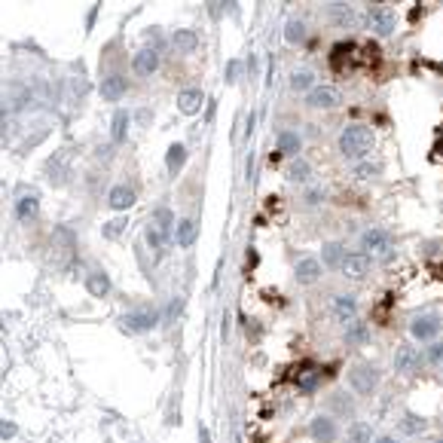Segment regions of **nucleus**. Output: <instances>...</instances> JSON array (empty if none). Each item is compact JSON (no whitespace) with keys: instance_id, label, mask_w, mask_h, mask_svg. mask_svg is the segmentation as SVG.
<instances>
[{"instance_id":"nucleus-3","label":"nucleus","mask_w":443,"mask_h":443,"mask_svg":"<svg viewBox=\"0 0 443 443\" xmlns=\"http://www.w3.org/2000/svg\"><path fill=\"white\" fill-rule=\"evenodd\" d=\"M361 251H364L370 260H388V257L395 254V239H391V233L383 230V226H367V230L361 233Z\"/></svg>"},{"instance_id":"nucleus-38","label":"nucleus","mask_w":443,"mask_h":443,"mask_svg":"<svg viewBox=\"0 0 443 443\" xmlns=\"http://www.w3.org/2000/svg\"><path fill=\"white\" fill-rule=\"evenodd\" d=\"M327 199V193H324V187H309L306 193H303V208H318V205H321Z\"/></svg>"},{"instance_id":"nucleus-35","label":"nucleus","mask_w":443,"mask_h":443,"mask_svg":"<svg viewBox=\"0 0 443 443\" xmlns=\"http://www.w3.org/2000/svg\"><path fill=\"white\" fill-rule=\"evenodd\" d=\"M169 235L171 233H162V230H156V226H147V230H144V242L150 245V251H156V257H162L166 248H169Z\"/></svg>"},{"instance_id":"nucleus-39","label":"nucleus","mask_w":443,"mask_h":443,"mask_svg":"<svg viewBox=\"0 0 443 443\" xmlns=\"http://www.w3.org/2000/svg\"><path fill=\"white\" fill-rule=\"evenodd\" d=\"M223 77H226V83H239V77H242V61L239 58H230L226 61V70H223Z\"/></svg>"},{"instance_id":"nucleus-33","label":"nucleus","mask_w":443,"mask_h":443,"mask_svg":"<svg viewBox=\"0 0 443 443\" xmlns=\"http://www.w3.org/2000/svg\"><path fill=\"white\" fill-rule=\"evenodd\" d=\"M346 443H376L373 428H370V422L355 419L352 425H348V431H346Z\"/></svg>"},{"instance_id":"nucleus-9","label":"nucleus","mask_w":443,"mask_h":443,"mask_svg":"<svg viewBox=\"0 0 443 443\" xmlns=\"http://www.w3.org/2000/svg\"><path fill=\"white\" fill-rule=\"evenodd\" d=\"M324 407H327L324 413H331L333 419H348V416H355V410H358L355 395L348 391V385L331 391V395H327V400H324Z\"/></svg>"},{"instance_id":"nucleus-14","label":"nucleus","mask_w":443,"mask_h":443,"mask_svg":"<svg viewBox=\"0 0 443 443\" xmlns=\"http://www.w3.org/2000/svg\"><path fill=\"white\" fill-rule=\"evenodd\" d=\"M370 269H373V260L364 254V251H352L346 257V263H343V278H348V282H364V278L370 275Z\"/></svg>"},{"instance_id":"nucleus-41","label":"nucleus","mask_w":443,"mask_h":443,"mask_svg":"<svg viewBox=\"0 0 443 443\" xmlns=\"http://www.w3.org/2000/svg\"><path fill=\"white\" fill-rule=\"evenodd\" d=\"M119 233H122V220H110V223H105V230H101L105 239H119Z\"/></svg>"},{"instance_id":"nucleus-44","label":"nucleus","mask_w":443,"mask_h":443,"mask_svg":"<svg viewBox=\"0 0 443 443\" xmlns=\"http://www.w3.org/2000/svg\"><path fill=\"white\" fill-rule=\"evenodd\" d=\"M376 443H400V440H397V437H391V434H379Z\"/></svg>"},{"instance_id":"nucleus-22","label":"nucleus","mask_w":443,"mask_h":443,"mask_svg":"<svg viewBox=\"0 0 443 443\" xmlns=\"http://www.w3.org/2000/svg\"><path fill=\"white\" fill-rule=\"evenodd\" d=\"M187 159H190L187 144L174 141L171 147H169V153H166V171H169V178H178V174L183 171V166H187Z\"/></svg>"},{"instance_id":"nucleus-1","label":"nucleus","mask_w":443,"mask_h":443,"mask_svg":"<svg viewBox=\"0 0 443 443\" xmlns=\"http://www.w3.org/2000/svg\"><path fill=\"white\" fill-rule=\"evenodd\" d=\"M336 147L343 153V159L364 162V159H370V153L376 147V132L370 126H364V122H348V126L339 132Z\"/></svg>"},{"instance_id":"nucleus-17","label":"nucleus","mask_w":443,"mask_h":443,"mask_svg":"<svg viewBox=\"0 0 443 443\" xmlns=\"http://www.w3.org/2000/svg\"><path fill=\"white\" fill-rule=\"evenodd\" d=\"M13 214L18 223H34L40 218V196L37 193H22L13 202Z\"/></svg>"},{"instance_id":"nucleus-42","label":"nucleus","mask_w":443,"mask_h":443,"mask_svg":"<svg viewBox=\"0 0 443 443\" xmlns=\"http://www.w3.org/2000/svg\"><path fill=\"white\" fill-rule=\"evenodd\" d=\"M16 422H9V419H4V428H0V437H4V440H13L16 437Z\"/></svg>"},{"instance_id":"nucleus-4","label":"nucleus","mask_w":443,"mask_h":443,"mask_svg":"<svg viewBox=\"0 0 443 443\" xmlns=\"http://www.w3.org/2000/svg\"><path fill=\"white\" fill-rule=\"evenodd\" d=\"M443 333V318L434 315V312H416L413 318H410V336L416 339V343L422 346H431L437 343Z\"/></svg>"},{"instance_id":"nucleus-26","label":"nucleus","mask_w":443,"mask_h":443,"mask_svg":"<svg viewBox=\"0 0 443 443\" xmlns=\"http://www.w3.org/2000/svg\"><path fill=\"white\" fill-rule=\"evenodd\" d=\"M346 245L343 242H324V248H321V263H324V269H343V263H346Z\"/></svg>"},{"instance_id":"nucleus-5","label":"nucleus","mask_w":443,"mask_h":443,"mask_svg":"<svg viewBox=\"0 0 443 443\" xmlns=\"http://www.w3.org/2000/svg\"><path fill=\"white\" fill-rule=\"evenodd\" d=\"M364 28H367L373 37H391V34H395V28H397L395 9L385 6V4L370 6L367 13H364Z\"/></svg>"},{"instance_id":"nucleus-45","label":"nucleus","mask_w":443,"mask_h":443,"mask_svg":"<svg viewBox=\"0 0 443 443\" xmlns=\"http://www.w3.org/2000/svg\"><path fill=\"white\" fill-rule=\"evenodd\" d=\"M199 440H202V443H211V434H208V428H199Z\"/></svg>"},{"instance_id":"nucleus-7","label":"nucleus","mask_w":443,"mask_h":443,"mask_svg":"<svg viewBox=\"0 0 443 443\" xmlns=\"http://www.w3.org/2000/svg\"><path fill=\"white\" fill-rule=\"evenodd\" d=\"M422 352L416 346H410V343H400L395 348V358H391V367H395V373L397 376H416L419 370H422Z\"/></svg>"},{"instance_id":"nucleus-11","label":"nucleus","mask_w":443,"mask_h":443,"mask_svg":"<svg viewBox=\"0 0 443 443\" xmlns=\"http://www.w3.org/2000/svg\"><path fill=\"white\" fill-rule=\"evenodd\" d=\"M126 92H129V80H126V74L113 70V74H105V77H101L98 95L105 98L107 105H117V101H122V98H126Z\"/></svg>"},{"instance_id":"nucleus-25","label":"nucleus","mask_w":443,"mask_h":443,"mask_svg":"<svg viewBox=\"0 0 443 443\" xmlns=\"http://www.w3.org/2000/svg\"><path fill=\"white\" fill-rule=\"evenodd\" d=\"M202 105H205L202 89H181L178 92V110L183 117H196V113L202 110Z\"/></svg>"},{"instance_id":"nucleus-10","label":"nucleus","mask_w":443,"mask_h":443,"mask_svg":"<svg viewBox=\"0 0 443 443\" xmlns=\"http://www.w3.org/2000/svg\"><path fill=\"white\" fill-rule=\"evenodd\" d=\"M358 312H361V306H358V297L355 294H333V300H331V315H333V321L339 324H352L358 321Z\"/></svg>"},{"instance_id":"nucleus-23","label":"nucleus","mask_w":443,"mask_h":443,"mask_svg":"<svg viewBox=\"0 0 443 443\" xmlns=\"http://www.w3.org/2000/svg\"><path fill=\"white\" fill-rule=\"evenodd\" d=\"M86 291L92 297H98V300H105V297L113 291V282H110V275L105 269H89L86 272Z\"/></svg>"},{"instance_id":"nucleus-16","label":"nucleus","mask_w":443,"mask_h":443,"mask_svg":"<svg viewBox=\"0 0 443 443\" xmlns=\"http://www.w3.org/2000/svg\"><path fill=\"white\" fill-rule=\"evenodd\" d=\"M159 68H162V53H156V49H150V46H144L132 55V70H135L138 77H153Z\"/></svg>"},{"instance_id":"nucleus-6","label":"nucleus","mask_w":443,"mask_h":443,"mask_svg":"<svg viewBox=\"0 0 443 443\" xmlns=\"http://www.w3.org/2000/svg\"><path fill=\"white\" fill-rule=\"evenodd\" d=\"M119 327L126 333H150V331H156L159 327V312L156 309H132V312H126L119 318Z\"/></svg>"},{"instance_id":"nucleus-12","label":"nucleus","mask_w":443,"mask_h":443,"mask_svg":"<svg viewBox=\"0 0 443 443\" xmlns=\"http://www.w3.org/2000/svg\"><path fill=\"white\" fill-rule=\"evenodd\" d=\"M339 105H343V95H339V89H333V86H315L306 95L309 110H336Z\"/></svg>"},{"instance_id":"nucleus-36","label":"nucleus","mask_w":443,"mask_h":443,"mask_svg":"<svg viewBox=\"0 0 443 443\" xmlns=\"http://www.w3.org/2000/svg\"><path fill=\"white\" fill-rule=\"evenodd\" d=\"M150 226H156V230H162V233H171L174 226H178V220H174L171 208H166V205H159V208L150 214Z\"/></svg>"},{"instance_id":"nucleus-2","label":"nucleus","mask_w":443,"mask_h":443,"mask_svg":"<svg viewBox=\"0 0 443 443\" xmlns=\"http://www.w3.org/2000/svg\"><path fill=\"white\" fill-rule=\"evenodd\" d=\"M346 383H348V391H352L355 397H370V395H376L379 391V385H383V370H379L376 364L361 361V364L348 367Z\"/></svg>"},{"instance_id":"nucleus-28","label":"nucleus","mask_w":443,"mask_h":443,"mask_svg":"<svg viewBox=\"0 0 443 443\" xmlns=\"http://www.w3.org/2000/svg\"><path fill=\"white\" fill-rule=\"evenodd\" d=\"M284 178L291 183H309V181H312V162H309L306 156L291 159V162H287V169H284Z\"/></svg>"},{"instance_id":"nucleus-43","label":"nucleus","mask_w":443,"mask_h":443,"mask_svg":"<svg viewBox=\"0 0 443 443\" xmlns=\"http://www.w3.org/2000/svg\"><path fill=\"white\" fill-rule=\"evenodd\" d=\"M223 6H226V4H208V13H211L214 18H218V16L223 13Z\"/></svg>"},{"instance_id":"nucleus-37","label":"nucleus","mask_w":443,"mask_h":443,"mask_svg":"<svg viewBox=\"0 0 443 443\" xmlns=\"http://www.w3.org/2000/svg\"><path fill=\"white\" fill-rule=\"evenodd\" d=\"M422 358H425V364H428V367L443 370V339H437V343L425 346V352H422Z\"/></svg>"},{"instance_id":"nucleus-27","label":"nucleus","mask_w":443,"mask_h":443,"mask_svg":"<svg viewBox=\"0 0 443 443\" xmlns=\"http://www.w3.org/2000/svg\"><path fill=\"white\" fill-rule=\"evenodd\" d=\"M425 428H428L425 416L413 413V410L400 413V419H397V431H400V434H407V437H419V434H425Z\"/></svg>"},{"instance_id":"nucleus-30","label":"nucleus","mask_w":443,"mask_h":443,"mask_svg":"<svg viewBox=\"0 0 443 443\" xmlns=\"http://www.w3.org/2000/svg\"><path fill=\"white\" fill-rule=\"evenodd\" d=\"M352 174H355L358 181H379L385 174V166L379 159H364V162H355Z\"/></svg>"},{"instance_id":"nucleus-46","label":"nucleus","mask_w":443,"mask_h":443,"mask_svg":"<svg viewBox=\"0 0 443 443\" xmlns=\"http://www.w3.org/2000/svg\"><path fill=\"white\" fill-rule=\"evenodd\" d=\"M434 443H443V437H437V440H434Z\"/></svg>"},{"instance_id":"nucleus-34","label":"nucleus","mask_w":443,"mask_h":443,"mask_svg":"<svg viewBox=\"0 0 443 443\" xmlns=\"http://www.w3.org/2000/svg\"><path fill=\"white\" fill-rule=\"evenodd\" d=\"M306 37H309V28H306L303 18H287V25H284V43L300 46V43H306Z\"/></svg>"},{"instance_id":"nucleus-13","label":"nucleus","mask_w":443,"mask_h":443,"mask_svg":"<svg viewBox=\"0 0 443 443\" xmlns=\"http://www.w3.org/2000/svg\"><path fill=\"white\" fill-rule=\"evenodd\" d=\"M321 275H324L321 257H303V260H297V266H294V278L300 287H312Z\"/></svg>"},{"instance_id":"nucleus-21","label":"nucleus","mask_w":443,"mask_h":443,"mask_svg":"<svg viewBox=\"0 0 443 443\" xmlns=\"http://www.w3.org/2000/svg\"><path fill=\"white\" fill-rule=\"evenodd\" d=\"M275 147H278V153H284V156L297 159V156H300V150H303V138H300V132H294V129H282V132L275 135Z\"/></svg>"},{"instance_id":"nucleus-15","label":"nucleus","mask_w":443,"mask_h":443,"mask_svg":"<svg viewBox=\"0 0 443 443\" xmlns=\"http://www.w3.org/2000/svg\"><path fill=\"white\" fill-rule=\"evenodd\" d=\"M327 22L348 31V28H358L364 18L358 16V9L352 4H327Z\"/></svg>"},{"instance_id":"nucleus-40","label":"nucleus","mask_w":443,"mask_h":443,"mask_svg":"<svg viewBox=\"0 0 443 443\" xmlns=\"http://www.w3.org/2000/svg\"><path fill=\"white\" fill-rule=\"evenodd\" d=\"M144 37H147V46H150V49H156V53H162V49H166V40H162V34H159L156 28H150Z\"/></svg>"},{"instance_id":"nucleus-29","label":"nucleus","mask_w":443,"mask_h":443,"mask_svg":"<svg viewBox=\"0 0 443 443\" xmlns=\"http://www.w3.org/2000/svg\"><path fill=\"white\" fill-rule=\"evenodd\" d=\"M287 86H291V92H297V95H309V92H312L318 83H315V74L309 68H297V70H291Z\"/></svg>"},{"instance_id":"nucleus-20","label":"nucleus","mask_w":443,"mask_h":443,"mask_svg":"<svg viewBox=\"0 0 443 443\" xmlns=\"http://www.w3.org/2000/svg\"><path fill=\"white\" fill-rule=\"evenodd\" d=\"M169 43H171V49H174L178 55H193L196 49H199V34H196L193 28H178V31L171 34Z\"/></svg>"},{"instance_id":"nucleus-31","label":"nucleus","mask_w":443,"mask_h":443,"mask_svg":"<svg viewBox=\"0 0 443 443\" xmlns=\"http://www.w3.org/2000/svg\"><path fill=\"white\" fill-rule=\"evenodd\" d=\"M129 126H132V113L129 110H117L110 119V141L113 144H122L129 138Z\"/></svg>"},{"instance_id":"nucleus-32","label":"nucleus","mask_w":443,"mask_h":443,"mask_svg":"<svg viewBox=\"0 0 443 443\" xmlns=\"http://www.w3.org/2000/svg\"><path fill=\"white\" fill-rule=\"evenodd\" d=\"M321 383H324L321 370H303V373L297 376V388H300V395H318Z\"/></svg>"},{"instance_id":"nucleus-8","label":"nucleus","mask_w":443,"mask_h":443,"mask_svg":"<svg viewBox=\"0 0 443 443\" xmlns=\"http://www.w3.org/2000/svg\"><path fill=\"white\" fill-rule=\"evenodd\" d=\"M309 437L315 443H336L339 440V419H333L331 413H318L309 422Z\"/></svg>"},{"instance_id":"nucleus-18","label":"nucleus","mask_w":443,"mask_h":443,"mask_svg":"<svg viewBox=\"0 0 443 443\" xmlns=\"http://www.w3.org/2000/svg\"><path fill=\"white\" fill-rule=\"evenodd\" d=\"M135 202H138V193L132 190L129 183H117V187H110V193H107V208L117 211V214L129 211Z\"/></svg>"},{"instance_id":"nucleus-24","label":"nucleus","mask_w":443,"mask_h":443,"mask_svg":"<svg viewBox=\"0 0 443 443\" xmlns=\"http://www.w3.org/2000/svg\"><path fill=\"white\" fill-rule=\"evenodd\" d=\"M196 239H199V223H196V218H181L178 226H174V242H178V248H193Z\"/></svg>"},{"instance_id":"nucleus-19","label":"nucleus","mask_w":443,"mask_h":443,"mask_svg":"<svg viewBox=\"0 0 443 443\" xmlns=\"http://www.w3.org/2000/svg\"><path fill=\"white\" fill-rule=\"evenodd\" d=\"M370 339H373V331H370V324L367 321H352V324H346V331H343V343L348 348H364Z\"/></svg>"}]
</instances>
